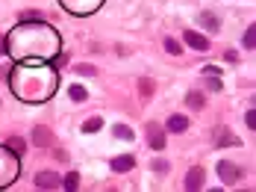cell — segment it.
I'll list each match as a JSON object with an SVG mask.
<instances>
[{
    "label": "cell",
    "instance_id": "cell-1",
    "mask_svg": "<svg viewBox=\"0 0 256 192\" xmlns=\"http://www.w3.org/2000/svg\"><path fill=\"white\" fill-rule=\"evenodd\" d=\"M62 54V36L59 30L42 21H18L6 33V56L12 62H53Z\"/></svg>",
    "mask_w": 256,
    "mask_h": 192
},
{
    "label": "cell",
    "instance_id": "cell-2",
    "mask_svg": "<svg viewBox=\"0 0 256 192\" xmlns=\"http://www.w3.org/2000/svg\"><path fill=\"white\" fill-rule=\"evenodd\" d=\"M6 77L21 104H44L59 89V68L53 62H15Z\"/></svg>",
    "mask_w": 256,
    "mask_h": 192
},
{
    "label": "cell",
    "instance_id": "cell-3",
    "mask_svg": "<svg viewBox=\"0 0 256 192\" xmlns=\"http://www.w3.org/2000/svg\"><path fill=\"white\" fill-rule=\"evenodd\" d=\"M21 177V154H15L6 142H0V189H9Z\"/></svg>",
    "mask_w": 256,
    "mask_h": 192
},
{
    "label": "cell",
    "instance_id": "cell-4",
    "mask_svg": "<svg viewBox=\"0 0 256 192\" xmlns=\"http://www.w3.org/2000/svg\"><path fill=\"white\" fill-rule=\"evenodd\" d=\"M106 0H59V6L68 12V15H77V18H86V15H94Z\"/></svg>",
    "mask_w": 256,
    "mask_h": 192
},
{
    "label": "cell",
    "instance_id": "cell-5",
    "mask_svg": "<svg viewBox=\"0 0 256 192\" xmlns=\"http://www.w3.org/2000/svg\"><path fill=\"white\" fill-rule=\"evenodd\" d=\"M242 174H244V171H242V165L230 163V160H221V163H218V177H221L227 186H230V183H238V180H242Z\"/></svg>",
    "mask_w": 256,
    "mask_h": 192
},
{
    "label": "cell",
    "instance_id": "cell-6",
    "mask_svg": "<svg viewBox=\"0 0 256 192\" xmlns=\"http://www.w3.org/2000/svg\"><path fill=\"white\" fill-rule=\"evenodd\" d=\"M182 183H186V189H188V192H198V189H204V183H206V171L200 168V165H192V168L186 171V177H182Z\"/></svg>",
    "mask_w": 256,
    "mask_h": 192
},
{
    "label": "cell",
    "instance_id": "cell-7",
    "mask_svg": "<svg viewBox=\"0 0 256 192\" xmlns=\"http://www.w3.org/2000/svg\"><path fill=\"white\" fill-rule=\"evenodd\" d=\"M144 130H148V142H150V148H154V151H165V145H168V142H165V127L156 124V121H150Z\"/></svg>",
    "mask_w": 256,
    "mask_h": 192
},
{
    "label": "cell",
    "instance_id": "cell-8",
    "mask_svg": "<svg viewBox=\"0 0 256 192\" xmlns=\"http://www.w3.org/2000/svg\"><path fill=\"white\" fill-rule=\"evenodd\" d=\"M30 142H32L36 148H53V130L50 127H44V124H38V127H32Z\"/></svg>",
    "mask_w": 256,
    "mask_h": 192
},
{
    "label": "cell",
    "instance_id": "cell-9",
    "mask_svg": "<svg viewBox=\"0 0 256 192\" xmlns=\"http://www.w3.org/2000/svg\"><path fill=\"white\" fill-rule=\"evenodd\" d=\"M212 145H215V148H232V145H242V142H238V136H236L232 130L218 127V130L212 133Z\"/></svg>",
    "mask_w": 256,
    "mask_h": 192
},
{
    "label": "cell",
    "instance_id": "cell-10",
    "mask_svg": "<svg viewBox=\"0 0 256 192\" xmlns=\"http://www.w3.org/2000/svg\"><path fill=\"white\" fill-rule=\"evenodd\" d=\"M182 42H186L188 48L200 51V54H204V51H209V39H206L204 33H198V30H186V33H182Z\"/></svg>",
    "mask_w": 256,
    "mask_h": 192
},
{
    "label": "cell",
    "instance_id": "cell-11",
    "mask_svg": "<svg viewBox=\"0 0 256 192\" xmlns=\"http://www.w3.org/2000/svg\"><path fill=\"white\" fill-rule=\"evenodd\" d=\"M36 186L38 189H59L62 186V177L56 171H38L36 174Z\"/></svg>",
    "mask_w": 256,
    "mask_h": 192
},
{
    "label": "cell",
    "instance_id": "cell-12",
    "mask_svg": "<svg viewBox=\"0 0 256 192\" xmlns=\"http://www.w3.org/2000/svg\"><path fill=\"white\" fill-rule=\"evenodd\" d=\"M188 121H192L188 115L174 112V115H168V118H165V127H168L171 133H186V130H188Z\"/></svg>",
    "mask_w": 256,
    "mask_h": 192
},
{
    "label": "cell",
    "instance_id": "cell-13",
    "mask_svg": "<svg viewBox=\"0 0 256 192\" xmlns=\"http://www.w3.org/2000/svg\"><path fill=\"white\" fill-rule=\"evenodd\" d=\"M132 165H136V157H132V154H121V157H112V160H109V168H112L115 174H127Z\"/></svg>",
    "mask_w": 256,
    "mask_h": 192
},
{
    "label": "cell",
    "instance_id": "cell-14",
    "mask_svg": "<svg viewBox=\"0 0 256 192\" xmlns=\"http://www.w3.org/2000/svg\"><path fill=\"white\" fill-rule=\"evenodd\" d=\"M198 24H200L206 33H212V36H218V30H221V21H218L215 12H200V15H198Z\"/></svg>",
    "mask_w": 256,
    "mask_h": 192
},
{
    "label": "cell",
    "instance_id": "cell-15",
    "mask_svg": "<svg viewBox=\"0 0 256 192\" xmlns=\"http://www.w3.org/2000/svg\"><path fill=\"white\" fill-rule=\"evenodd\" d=\"M186 107H188V110H204L206 95L204 92H188V95H186Z\"/></svg>",
    "mask_w": 256,
    "mask_h": 192
},
{
    "label": "cell",
    "instance_id": "cell-16",
    "mask_svg": "<svg viewBox=\"0 0 256 192\" xmlns=\"http://www.w3.org/2000/svg\"><path fill=\"white\" fill-rule=\"evenodd\" d=\"M112 136L121 139V142H132L136 133H132V127H127V124H115V127H112Z\"/></svg>",
    "mask_w": 256,
    "mask_h": 192
},
{
    "label": "cell",
    "instance_id": "cell-17",
    "mask_svg": "<svg viewBox=\"0 0 256 192\" xmlns=\"http://www.w3.org/2000/svg\"><path fill=\"white\" fill-rule=\"evenodd\" d=\"M62 186H65L68 192L80 189V171H74V168H71V171H68V174L62 177Z\"/></svg>",
    "mask_w": 256,
    "mask_h": 192
},
{
    "label": "cell",
    "instance_id": "cell-18",
    "mask_svg": "<svg viewBox=\"0 0 256 192\" xmlns=\"http://www.w3.org/2000/svg\"><path fill=\"white\" fill-rule=\"evenodd\" d=\"M98 130H103V118L100 115H92L88 121H82V133H98Z\"/></svg>",
    "mask_w": 256,
    "mask_h": 192
},
{
    "label": "cell",
    "instance_id": "cell-19",
    "mask_svg": "<svg viewBox=\"0 0 256 192\" xmlns=\"http://www.w3.org/2000/svg\"><path fill=\"white\" fill-rule=\"evenodd\" d=\"M68 95H71V101H74V104H82V101L88 98V92H86V86H80V83H74V86L68 89Z\"/></svg>",
    "mask_w": 256,
    "mask_h": 192
},
{
    "label": "cell",
    "instance_id": "cell-20",
    "mask_svg": "<svg viewBox=\"0 0 256 192\" xmlns=\"http://www.w3.org/2000/svg\"><path fill=\"white\" fill-rule=\"evenodd\" d=\"M6 145H9V148H12L15 154H21V157H24V151H26V142H24L21 136H9V139H6Z\"/></svg>",
    "mask_w": 256,
    "mask_h": 192
},
{
    "label": "cell",
    "instance_id": "cell-21",
    "mask_svg": "<svg viewBox=\"0 0 256 192\" xmlns=\"http://www.w3.org/2000/svg\"><path fill=\"white\" fill-rule=\"evenodd\" d=\"M242 45H244L248 51H254V48H256V27H254V24L244 30V39H242Z\"/></svg>",
    "mask_w": 256,
    "mask_h": 192
},
{
    "label": "cell",
    "instance_id": "cell-22",
    "mask_svg": "<svg viewBox=\"0 0 256 192\" xmlns=\"http://www.w3.org/2000/svg\"><path fill=\"white\" fill-rule=\"evenodd\" d=\"M71 71L80 74V77H94V74H98V68H94V65H86V62H82V65H74Z\"/></svg>",
    "mask_w": 256,
    "mask_h": 192
},
{
    "label": "cell",
    "instance_id": "cell-23",
    "mask_svg": "<svg viewBox=\"0 0 256 192\" xmlns=\"http://www.w3.org/2000/svg\"><path fill=\"white\" fill-rule=\"evenodd\" d=\"M138 92H142V98H150L154 95V80L150 77H142L138 80Z\"/></svg>",
    "mask_w": 256,
    "mask_h": 192
},
{
    "label": "cell",
    "instance_id": "cell-24",
    "mask_svg": "<svg viewBox=\"0 0 256 192\" xmlns=\"http://www.w3.org/2000/svg\"><path fill=\"white\" fill-rule=\"evenodd\" d=\"M165 51H168L171 56H180V54H182V48H180V42H177V39H171V36L165 39Z\"/></svg>",
    "mask_w": 256,
    "mask_h": 192
},
{
    "label": "cell",
    "instance_id": "cell-25",
    "mask_svg": "<svg viewBox=\"0 0 256 192\" xmlns=\"http://www.w3.org/2000/svg\"><path fill=\"white\" fill-rule=\"evenodd\" d=\"M150 168H154L156 174H165V171L171 168V163H168V160H162V157H156L154 163H150Z\"/></svg>",
    "mask_w": 256,
    "mask_h": 192
},
{
    "label": "cell",
    "instance_id": "cell-26",
    "mask_svg": "<svg viewBox=\"0 0 256 192\" xmlns=\"http://www.w3.org/2000/svg\"><path fill=\"white\" fill-rule=\"evenodd\" d=\"M206 89L209 92H221V77H206Z\"/></svg>",
    "mask_w": 256,
    "mask_h": 192
},
{
    "label": "cell",
    "instance_id": "cell-27",
    "mask_svg": "<svg viewBox=\"0 0 256 192\" xmlns=\"http://www.w3.org/2000/svg\"><path fill=\"white\" fill-rule=\"evenodd\" d=\"M204 74H206V77H221L224 71H221L218 65H204Z\"/></svg>",
    "mask_w": 256,
    "mask_h": 192
},
{
    "label": "cell",
    "instance_id": "cell-28",
    "mask_svg": "<svg viewBox=\"0 0 256 192\" xmlns=\"http://www.w3.org/2000/svg\"><path fill=\"white\" fill-rule=\"evenodd\" d=\"M244 121H248V127L254 130V127H256V112H254V110H248V115H244Z\"/></svg>",
    "mask_w": 256,
    "mask_h": 192
},
{
    "label": "cell",
    "instance_id": "cell-29",
    "mask_svg": "<svg viewBox=\"0 0 256 192\" xmlns=\"http://www.w3.org/2000/svg\"><path fill=\"white\" fill-rule=\"evenodd\" d=\"M227 62H238V54L236 51H227Z\"/></svg>",
    "mask_w": 256,
    "mask_h": 192
},
{
    "label": "cell",
    "instance_id": "cell-30",
    "mask_svg": "<svg viewBox=\"0 0 256 192\" xmlns=\"http://www.w3.org/2000/svg\"><path fill=\"white\" fill-rule=\"evenodd\" d=\"M0 56H6V36H0Z\"/></svg>",
    "mask_w": 256,
    "mask_h": 192
}]
</instances>
